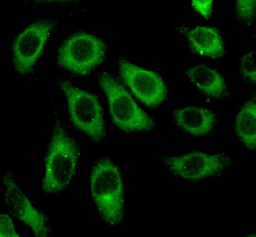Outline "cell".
Returning <instances> with one entry per match:
<instances>
[{
    "label": "cell",
    "mask_w": 256,
    "mask_h": 237,
    "mask_svg": "<svg viewBox=\"0 0 256 237\" xmlns=\"http://www.w3.org/2000/svg\"><path fill=\"white\" fill-rule=\"evenodd\" d=\"M90 190L101 218L109 226L120 224L124 212V187L119 168L110 159L101 158L93 166Z\"/></svg>",
    "instance_id": "cell-1"
},
{
    "label": "cell",
    "mask_w": 256,
    "mask_h": 237,
    "mask_svg": "<svg viewBox=\"0 0 256 237\" xmlns=\"http://www.w3.org/2000/svg\"><path fill=\"white\" fill-rule=\"evenodd\" d=\"M120 74L138 100L149 107L161 104L168 96V89L156 72L146 70L124 58L119 60Z\"/></svg>",
    "instance_id": "cell-8"
},
{
    "label": "cell",
    "mask_w": 256,
    "mask_h": 237,
    "mask_svg": "<svg viewBox=\"0 0 256 237\" xmlns=\"http://www.w3.org/2000/svg\"><path fill=\"white\" fill-rule=\"evenodd\" d=\"M192 4L194 9L206 19L210 18L213 10V1H194Z\"/></svg>",
    "instance_id": "cell-17"
},
{
    "label": "cell",
    "mask_w": 256,
    "mask_h": 237,
    "mask_svg": "<svg viewBox=\"0 0 256 237\" xmlns=\"http://www.w3.org/2000/svg\"><path fill=\"white\" fill-rule=\"evenodd\" d=\"M79 152L76 142L56 118L46 158L42 190L48 194L63 191L75 174Z\"/></svg>",
    "instance_id": "cell-2"
},
{
    "label": "cell",
    "mask_w": 256,
    "mask_h": 237,
    "mask_svg": "<svg viewBox=\"0 0 256 237\" xmlns=\"http://www.w3.org/2000/svg\"><path fill=\"white\" fill-rule=\"evenodd\" d=\"M0 236L1 237L6 236H18L13 222L10 216L7 214L1 215V230H0Z\"/></svg>",
    "instance_id": "cell-16"
},
{
    "label": "cell",
    "mask_w": 256,
    "mask_h": 237,
    "mask_svg": "<svg viewBox=\"0 0 256 237\" xmlns=\"http://www.w3.org/2000/svg\"><path fill=\"white\" fill-rule=\"evenodd\" d=\"M5 202L10 214L31 228L36 236H46L50 232L48 216L32 205L16 184L10 171L3 177Z\"/></svg>",
    "instance_id": "cell-9"
},
{
    "label": "cell",
    "mask_w": 256,
    "mask_h": 237,
    "mask_svg": "<svg viewBox=\"0 0 256 237\" xmlns=\"http://www.w3.org/2000/svg\"><path fill=\"white\" fill-rule=\"evenodd\" d=\"M173 118L178 128L194 136H204L209 134L216 120V116L212 111L196 106L176 110Z\"/></svg>",
    "instance_id": "cell-10"
},
{
    "label": "cell",
    "mask_w": 256,
    "mask_h": 237,
    "mask_svg": "<svg viewBox=\"0 0 256 237\" xmlns=\"http://www.w3.org/2000/svg\"><path fill=\"white\" fill-rule=\"evenodd\" d=\"M256 2L238 1L236 2V10L238 18L246 24L253 23L255 18Z\"/></svg>",
    "instance_id": "cell-15"
},
{
    "label": "cell",
    "mask_w": 256,
    "mask_h": 237,
    "mask_svg": "<svg viewBox=\"0 0 256 237\" xmlns=\"http://www.w3.org/2000/svg\"><path fill=\"white\" fill-rule=\"evenodd\" d=\"M56 24L54 20L36 22L26 28L16 38L12 52L14 68L20 74L26 75L31 72Z\"/></svg>",
    "instance_id": "cell-7"
},
{
    "label": "cell",
    "mask_w": 256,
    "mask_h": 237,
    "mask_svg": "<svg viewBox=\"0 0 256 237\" xmlns=\"http://www.w3.org/2000/svg\"><path fill=\"white\" fill-rule=\"evenodd\" d=\"M192 50L202 56L217 59L225 54L224 44L217 28L198 26L186 32Z\"/></svg>",
    "instance_id": "cell-11"
},
{
    "label": "cell",
    "mask_w": 256,
    "mask_h": 237,
    "mask_svg": "<svg viewBox=\"0 0 256 237\" xmlns=\"http://www.w3.org/2000/svg\"><path fill=\"white\" fill-rule=\"evenodd\" d=\"M106 46L102 40L85 32L69 36L59 48L58 62L74 74L86 76L104 60Z\"/></svg>",
    "instance_id": "cell-5"
},
{
    "label": "cell",
    "mask_w": 256,
    "mask_h": 237,
    "mask_svg": "<svg viewBox=\"0 0 256 237\" xmlns=\"http://www.w3.org/2000/svg\"><path fill=\"white\" fill-rule=\"evenodd\" d=\"M186 74L205 95L214 98H221L226 96L225 81L220 74L214 69L200 64L189 68Z\"/></svg>",
    "instance_id": "cell-12"
},
{
    "label": "cell",
    "mask_w": 256,
    "mask_h": 237,
    "mask_svg": "<svg viewBox=\"0 0 256 237\" xmlns=\"http://www.w3.org/2000/svg\"><path fill=\"white\" fill-rule=\"evenodd\" d=\"M100 84L106 95L112 120L126 132H150L155 126L152 118L142 110L114 77L104 72Z\"/></svg>",
    "instance_id": "cell-3"
},
{
    "label": "cell",
    "mask_w": 256,
    "mask_h": 237,
    "mask_svg": "<svg viewBox=\"0 0 256 237\" xmlns=\"http://www.w3.org/2000/svg\"><path fill=\"white\" fill-rule=\"evenodd\" d=\"M235 132L239 140L248 148L254 150L256 146V107L255 100L243 106L235 121Z\"/></svg>",
    "instance_id": "cell-13"
},
{
    "label": "cell",
    "mask_w": 256,
    "mask_h": 237,
    "mask_svg": "<svg viewBox=\"0 0 256 237\" xmlns=\"http://www.w3.org/2000/svg\"><path fill=\"white\" fill-rule=\"evenodd\" d=\"M168 170L174 175L189 180L198 181L220 174L231 164L224 154H210L201 151L164 158Z\"/></svg>",
    "instance_id": "cell-6"
},
{
    "label": "cell",
    "mask_w": 256,
    "mask_h": 237,
    "mask_svg": "<svg viewBox=\"0 0 256 237\" xmlns=\"http://www.w3.org/2000/svg\"><path fill=\"white\" fill-rule=\"evenodd\" d=\"M58 84L66 98L72 124L93 141H102L105 137V122L98 98L74 86L70 82L62 80Z\"/></svg>",
    "instance_id": "cell-4"
},
{
    "label": "cell",
    "mask_w": 256,
    "mask_h": 237,
    "mask_svg": "<svg viewBox=\"0 0 256 237\" xmlns=\"http://www.w3.org/2000/svg\"><path fill=\"white\" fill-rule=\"evenodd\" d=\"M239 69L244 78L256 83V52H246L242 56L239 63Z\"/></svg>",
    "instance_id": "cell-14"
}]
</instances>
